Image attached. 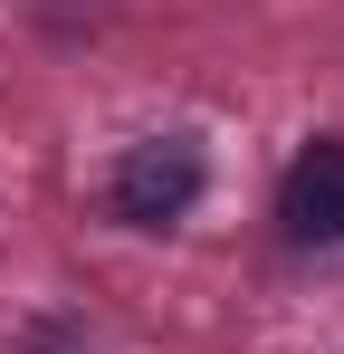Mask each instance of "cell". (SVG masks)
Returning a JSON list of instances; mask_svg holds the SVG:
<instances>
[{
	"label": "cell",
	"mask_w": 344,
	"mask_h": 354,
	"mask_svg": "<svg viewBox=\"0 0 344 354\" xmlns=\"http://www.w3.org/2000/svg\"><path fill=\"white\" fill-rule=\"evenodd\" d=\"M278 221H287L296 249H335V239H344V144H335V134H316V144L287 163Z\"/></svg>",
	"instance_id": "2"
},
{
	"label": "cell",
	"mask_w": 344,
	"mask_h": 354,
	"mask_svg": "<svg viewBox=\"0 0 344 354\" xmlns=\"http://www.w3.org/2000/svg\"><path fill=\"white\" fill-rule=\"evenodd\" d=\"M201 144L191 134H144V144H124V163H115V221H134V230H172L191 201H201Z\"/></svg>",
	"instance_id": "1"
}]
</instances>
